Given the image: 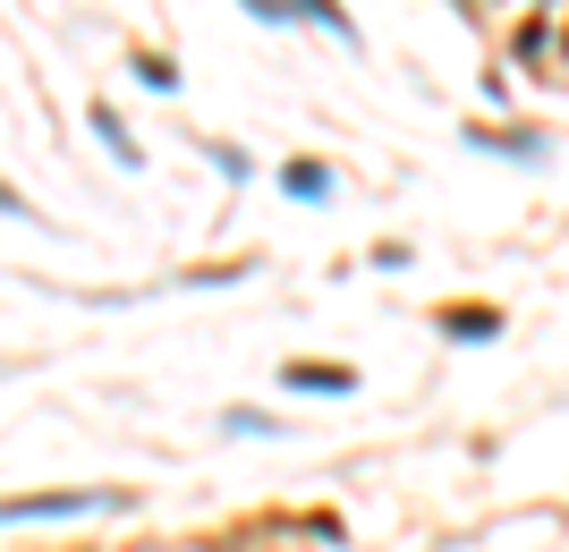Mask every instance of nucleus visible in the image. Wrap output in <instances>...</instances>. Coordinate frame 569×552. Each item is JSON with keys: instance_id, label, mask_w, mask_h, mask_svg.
Wrapping results in <instances>:
<instances>
[{"instance_id": "20e7f679", "label": "nucleus", "mask_w": 569, "mask_h": 552, "mask_svg": "<svg viewBox=\"0 0 569 552\" xmlns=\"http://www.w3.org/2000/svg\"><path fill=\"white\" fill-rule=\"evenodd\" d=\"M94 137H102V144H111V153H119V162H137V144H128V137H119V120H111V111H102V102H94Z\"/></svg>"}, {"instance_id": "39448f33", "label": "nucleus", "mask_w": 569, "mask_h": 552, "mask_svg": "<svg viewBox=\"0 0 569 552\" xmlns=\"http://www.w3.org/2000/svg\"><path fill=\"white\" fill-rule=\"evenodd\" d=\"M289 9H307V18H323V26H332V34H349V18H340L332 0H289Z\"/></svg>"}, {"instance_id": "f257e3e1", "label": "nucleus", "mask_w": 569, "mask_h": 552, "mask_svg": "<svg viewBox=\"0 0 569 552\" xmlns=\"http://www.w3.org/2000/svg\"><path fill=\"white\" fill-rule=\"evenodd\" d=\"M289 383H298V391H349V374H340V365H307V358H298V365H289Z\"/></svg>"}, {"instance_id": "7ed1b4c3", "label": "nucleus", "mask_w": 569, "mask_h": 552, "mask_svg": "<svg viewBox=\"0 0 569 552\" xmlns=\"http://www.w3.org/2000/svg\"><path fill=\"white\" fill-rule=\"evenodd\" d=\"M281 179H289V195H323V188H332V179H323V170H315V162H289Z\"/></svg>"}, {"instance_id": "f03ea898", "label": "nucleus", "mask_w": 569, "mask_h": 552, "mask_svg": "<svg viewBox=\"0 0 569 552\" xmlns=\"http://www.w3.org/2000/svg\"><path fill=\"white\" fill-rule=\"evenodd\" d=\"M442 332H459V340H485V332H493V314H485V307H451V314H442Z\"/></svg>"}]
</instances>
